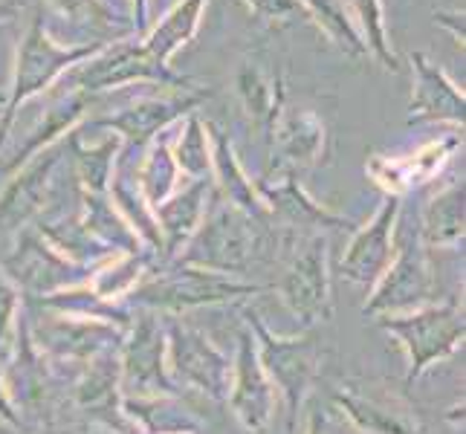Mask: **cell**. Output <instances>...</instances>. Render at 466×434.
<instances>
[{"mask_svg": "<svg viewBox=\"0 0 466 434\" xmlns=\"http://www.w3.org/2000/svg\"><path fill=\"white\" fill-rule=\"evenodd\" d=\"M301 9L304 18H310L325 32L336 50H342L348 58H368V46L350 18L345 0H301Z\"/></svg>", "mask_w": 466, "mask_h": 434, "instance_id": "5bb4252c", "label": "cell"}, {"mask_svg": "<svg viewBox=\"0 0 466 434\" xmlns=\"http://www.w3.org/2000/svg\"><path fill=\"white\" fill-rule=\"evenodd\" d=\"M203 99H206V93L195 87H166L157 96H139V99L119 107L116 114L99 119L96 125L116 131L119 139L142 145V142H151L159 131H166L177 119L195 114Z\"/></svg>", "mask_w": 466, "mask_h": 434, "instance_id": "3957f363", "label": "cell"}, {"mask_svg": "<svg viewBox=\"0 0 466 434\" xmlns=\"http://www.w3.org/2000/svg\"><path fill=\"white\" fill-rule=\"evenodd\" d=\"M50 9L78 29H90L96 41H116L134 35L131 21H122L107 0H46Z\"/></svg>", "mask_w": 466, "mask_h": 434, "instance_id": "4fadbf2b", "label": "cell"}, {"mask_svg": "<svg viewBox=\"0 0 466 434\" xmlns=\"http://www.w3.org/2000/svg\"><path fill=\"white\" fill-rule=\"evenodd\" d=\"M177 177H180V168L174 163L171 145L166 139H157L148 148V156L142 159L139 177H137V186L142 191V197H146V203L159 206L163 200H168L174 195L177 183H180Z\"/></svg>", "mask_w": 466, "mask_h": 434, "instance_id": "ffe728a7", "label": "cell"}, {"mask_svg": "<svg viewBox=\"0 0 466 434\" xmlns=\"http://www.w3.org/2000/svg\"><path fill=\"white\" fill-rule=\"evenodd\" d=\"M342 403L350 409V414L357 420L371 429V431H382V434H411V420L403 406H397L394 399H374V397H365L360 391H353L348 397H342Z\"/></svg>", "mask_w": 466, "mask_h": 434, "instance_id": "7402d4cb", "label": "cell"}, {"mask_svg": "<svg viewBox=\"0 0 466 434\" xmlns=\"http://www.w3.org/2000/svg\"><path fill=\"white\" fill-rule=\"evenodd\" d=\"M0 105H4V96H0Z\"/></svg>", "mask_w": 466, "mask_h": 434, "instance_id": "f1b7e54d", "label": "cell"}, {"mask_svg": "<svg viewBox=\"0 0 466 434\" xmlns=\"http://www.w3.org/2000/svg\"><path fill=\"white\" fill-rule=\"evenodd\" d=\"M200 247L206 252L208 264H220V267H235L244 258V247H247V229H244V217H240L238 208H220V212L206 223Z\"/></svg>", "mask_w": 466, "mask_h": 434, "instance_id": "9a60e30c", "label": "cell"}, {"mask_svg": "<svg viewBox=\"0 0 466 434\" xmlns=\"http://www.w3.org/2000/svg\"><path fill=\"white\" fill-rule=\"evenodd\" d=\"M206 197H208V183L206 180H191L183 191H174L168 200L157 206V217L163 223V232L168 235L171 247L198 227L203 212H206Z\"/></svg>", "mask_w": 466, "mask_h": 434, "instance_id": "ac0fdd59", "label": "cell"}, {"mask_svg": "<svg viewBox=\"0 0 466 434\" xmlns=\"http://www.w3.org/2000/svg\"><path fill=\"white\" fill-rule=\"evenodd\" d=\"M208 131H212V168L218 174V183L223 186L227 197L240 208V212L255 215L261 208V203H258V197H255V188L238 163L232 142L227 139V134L218 131L215 125H208Z\"/></svg>", "mask_w": 466, "mask_h": 434, "instance_id": "e0dca14e", "label": "cell"}, {"mask_svg": "<svg viewBox=\"0 0 466 434\" xmlns=\"http://www.w3.org/2000/svg\"><path fill=\"white\" fill-rule=\"evenodd\" d=\"M389 328H394L406 339L414 359V371H423L429 362H435L438 357H443V353H449L458 345L463 333V321L452 308H441V310L411 316L409 321H391Z\"/></svg>", "mask_w": 466, "mask_h": 434, "instance_id": "8992f818", "label": "cell"}, {"mask_svg": "<svg viewBox=\"0 0 466 434\" xmlns=\"http://www.w3.org/2000/svg\"><path fill=\"white\" fill-rule=\"evenodd\" d=\"M119 145H122V139L114 136L102 145H96V148H78V142L73 136L78 177H82V183L87 186L90 195H105L107 180L114 177V163H116Z\"/></svg>", "mask_w": 466, "mask_h": 434, "instance_id": "603a6c76", "label": "cell"}, {"mask_svg": "<svg viewBox=\"0 0 466 434\" xmlns=\"http://www.w3.org/2000/svg\"><path fill=\"white\" fill-rule=\"evenodd\" d=\"M431 18H435L438 26H443L449 35H452V41L463 50V38H466V29H463V9H435L431 12Z\"/></svg>", "mask_w": 466, "mask_h": 434, "instance_id": "484cf974", "label": "cell"}, {"mask_svg": "<svg viewBox=\"0 0 466 434\" xmlns=\"http://www.w3.org/2000/svg\"><path fill=\"white\" fill-rule=\"evenodd\" d=\"M400 240V258L391 269L389 281L380 289V298L374 308H400V304H411L417 298L426 296L429 289V267H426V258H423V249L417 244V237L411 240V235L406 229H400L397 235Z\"/></svg>", "mask_w": 466, "mask_h": 434, "instance_id": "8fae6325", "label": "cell"}, {"mask_svg": "<svg viewBox=\"0 0 466 434\" xmlns=\"http://www.w3.org/2000/svg\"><path fill=\"white\" fill-rule=\"evenodd\" d=\"M325 122L308 107H284L269 136L272 156H279V163L293 168L316 166L325 154Z\"/></svg>", "mask_w": 466, "mask_h": 434, "instance_id": "5b68a950", "label": "cell"}, {"mask_svg": "<svg viewBox=\"0 0 466 434\" xmlns=\"http://www.w3.org/2000/svg\"><path fill=\"white\" fill-rule=\"evenodd\" d=\"M287 298L293 310L304 316H316L325 301V240L316 237L301 252L290 278H287Z\"/></svg>", "mask_w": 466, "mask_h": 434, "instance_id": "7c38bea8", "label": "cell"}, {"mask_svg": "<svg viewBox=\"0 0 466 434\" xmlns=\"http://www.w3.org/2000/svg\"><path fill=\"white\" fill-rule=\"evenodd\" d=\"M272 371H276L279 382L284 385V391L290 394V406L296 409L304 385H308L310 371H313V350L308 345L276 348V365H272Z\"/></svg>", "mask_w": 466, "mask_h": 434, "instance_id": "cb8c5ba5", "label": "cell"}, {"mask_svg": "<svg viewBox=\"0 0 466 434\" xmlns=\"http://www.w3.org/2000/svg\"><path fill=\"white\" fill-rule=\"evenodd\" d=\"M400 215V200L389 197L377 212V217L368 223V227L353 237V244L342 261L345 276L353 281H371L382 267L389 264L394 244H391V232Z\"/></svg>", "mask_w": 466, "mask_h": 434, "instance_id": "52a82bcc", "label": "cell"}, {"mask_svg": "<svg viewBox=\"0 0 466 434\" xmlns=\"http://www.w3.org/2000/svg\"><path fill=\"white\" fill-rule=\"evenodd\" d=\"M206 6H208V0H177L163 18L154 26H148V32L142 35L146 50L159 64L171 67V58L198 38Z\"/></svg>", "mask_w": 466, "mask_h": 434, "instance_id": "30bf717a", "label": "cell"}, {"mask_svg": "<svg viewBox=\"0 0 466 434\" xmlns=\"http://www.w3.org/2000/svg\"><path fill=\"white\" fill-rule=\"evenodd\" d=\"M61 154H64V142H53L32 156V163L15 177V183L0 197V223H18L29 212H35L44 200V191L50 186V177L58 166Z\"/></svg>", "mask_w": 466, "mask_h": 434, "instance_id": "9c48e42d", "label": "cell"}, {"mask_svg": "<svg viewBox=\"0 0 466 434\" xmlns=\"http://www.w3.org/2000/svg\"><path fill=\"white\" fill-rule=\"evenodd\" d=\"M235 90L247 116L261 127L267 142L284 110V82L279 73L267 70L261 61L247 58L235 73Z\"/></svg>", "mask_w": 466, "mask_h": 434, "instance_id": "ba28073f", "label": "cell"}, {"mask_svg": "<svg viewBox=\"0 0 466 434\" xmlns=\"http://www.w3.org/2000/svg\"><path fill=\"white\" fill-rule=\"evenodd\" d=\"M171 154L180 174L191 177V180H206V174L212 171V145H208L206 125L198 114L186 116L183 131L177 136Z\"/></svg>", "mask_w": 466, "mask_h": 434, "instance_id": "44dd1931", "label": "cell"}, {"mask_svg": "<svg viewBox=\"0 0 466 434\" xmlns=\"http://www.w3.org/2000/svg\"><path fill=\"white\" fill-rule=\"evenodd\" d=\"M107 41H78V44H61L46 29L44 18H32L24 35L15 46V67L9 96L4 102V114H0V145L6 142L12 122L18 119V110L32 102L35 96L46 93L53 85H58L78 61L93 56Z\"/></svg>", "mask_w": 466, "mask_h": 434, "instance_id": "6da1fadb", "label": "cell"}, {"mask_svg": "<svg viewBox=\"0 0 466 434\" xmlns=\"http://www.w3.org/2000/svg\"><path fill=\"white\" fill-rule=\"evenodd\" d=\"M411 67V102H409V125L414 122H452L463 125L466 99L463 90L449 78L435 58L426 53L409 56Z\"/></svg>", "mask_w": 466, "mask_h": 434, "instance_id": "277c9868", "label": "cell"}, {"mask_svg": "<svg viewBox=\"0 0 466 434\" xmlns=\"http://www.w3.org/2000/svg\"><path fill=\"white\" fill-rule=\"evenodd\" d=\"M240 4L252 12V18L269 26H284L304 18L301 0H240Z\"/></svg>", "mask_w": 466, "mask_h": 434, "instance_id": "d4e9b609", "label": "cell"}, {"mask_svg": "<svg viewBox=\"0 0 466 434\" xmlns=\"http://www.w3.org/2000/svg\"><path fill=\"white\" fill-rule=\"evenodd\" d=\"M64 85L82 90L87 96L107 93L127 85H159V87H191L186 76L174 73L166 64H159L142 38L125 35L116 41L102 44L93 56L78 61L76 67L64 76Z\"/></svg>", "mask_w": 466, "mask_h": 434, "instance_id": "7a4b0ae2", "label": "cell"}, {"mask_svg": "<svg viewBox=\"0 0 466 434\" xmlns=\"http://www.w3.org/2000/svg\"><path fill=\"white\" fill-rule=\"evenodd\" d=\"M313 434H339L333 426H328V423H321V429H313Z\"/></svg>", "mask_w": 466, "mask_h": 434, "instance_id": "83f0119b", "label": "cell"}, {"mask_svg": "<svg viewBox=\"0 0 466 434\" xmlns=\"http://www.w3.org/2000/svg\"><path fill=\"white\" fill-rule=\"evenodd\" d=\"M423 235L431 247L455 244L463 235V183L446 186L431 197L423 215Z\"/></svg>", "mask_w": 466, "mask_h": 434, "instance_id": "d6986e66", "label": "cell"}, {"mask_svg": "<svg viewBox=\"0 0 466 434\" xmlns=\"http://www.w3.org/2000/svg\"><path fill=\"white\" fill-rule=\"evenodd\" d=\"M348 12L353 24H357L360 35L368 46V56H374L385 70H400V56L394 53L389 18H385V4L382 0H348Z\"/></svg>", "mask_w": 466, "mask_h": 434, "instance_id": "2e32d148", "label": "cell"}, {"mask_svg": "<svg viewBox=\"0 0 466 434\" xmlns=\"http://www.w3.org/2000/svg\"><path fill=\"white\" fill-rule=\"evenodd\" d=\"M131 26L137 38L148 32V0H131Z\"/></svg>", "mask_w": 466, "mask_h": 434, "instance_id": "4316f807", "label": "cell"}]
</instances>
